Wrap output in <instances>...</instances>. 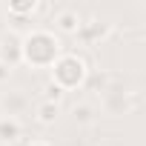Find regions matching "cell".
<instances>
[{
	"instance_id": "1",
	"label": "cell",
	"mask_w": 146,
	"mask_h": 146,
	"mask_svg": "<svg viewBox=\"0 0 146 146\" xmlns=\"http://www.w3.org/2000/svg\"><path fill=\"white\" fill-rule=\"evenodd\" d=\"M63 54L60 35L52 29H29L23 32V63L32 69H52V63Z\"/></svg>"
},
{
	"instance_id": "2",
	"label": "cell",
	"mask_w": 146,
	"mask_h": 146,
	"mask_svg": "<svg viewBox=\"0 0 146 146\" xmlns=\"http://www.w3.org/2000/svg\"><path fill=\"white\" fill-rule=\"evenodd\" d=\"M49 75H52L49 83H54L63 95L75 92V89H83L86 80H89V60L75 49H63V54L52 63Z\"/></svg>"
},
{
	"instance_id": "3",
	"label": "cell",
	"mask_w": 146,
	"mask_h": 146,
	"mask_svg": "<svg viewBox=\"0 0 146 146\" xmlns=\"http://www.w3.org/2000/svg\"><path fill=\"white\" fill-rule=\"evenodd\" d=\"M98 98H100L98 109H100L103 115H109V117L129 115V112L135 109V103H137V98H135L132 92H126V86H123V83H117L115 78H112V83H109V86H106Z\"/></svg>"
},
{
	"instance_id": "4",
	"label": "cell",
	"mask_w": 146,
	"mask_h": 146,
	"mask_svg": "<svg viewBox=\"0 0 146 146\" xmlns=\"http://www.w3.org/2000/svg\"><path fill=\"white\" fill-rule=\"evenodd\" d=\"M3 12H6V20H12V32H17L23 23H32L40 12H46V6L37 0H12L3 6Z\"/></svg>"
},
{
	"instance_id": "5",
	"label": "cell",
	"mask_w": 146,
	"mask_h": 146,
	"mask_svg": "<svg viewBox=\"0 0 146 146\" xmlns=\"http://www.w3.org/2000/svg\"><path fill=\"white\" fill-rule=\"evenodd\" d=\"M109 35H112V23L106 17H83V23H80L75 37L83 46H100L103 40H109Z\"/></svg>"
},
{
	"instance_id": "6",
	"label": "cell",
	"mask_w": 146,
	"mask_h": 146,
	"mask_svg": "<svg viewBox=\"0 0 146 146\" xmlns=\"http://www.w3.org/2000/svg\"><path fill=\"white\" fill-rule=\"evenodd\" d=\"M0 63H6L9 69H17L23 63V32L6 29L0 35Z\"/></svg>"
},
{
	"instance_id": "7",
	"label": "cell",
	"mask_w": 146,
	"mask_h": 146,
	"mask_svg": "<svg viewBox=\"0 0 146 146\" xmlns=\"http://www.w3.org/2000/svg\"><path fill=\"white\" fill-rule=\"evenodd\" d=\"M29 106H32V100L23 89H9V92L0 95V117L20 120V115H26Z\"/></svg>"
},
{
	"instance_id": "8",
	"label": "cell",
	"mask_w": 146,
	"mask_h": 146,
	"mask_svg": "<svg viewBox=\"0 0 146 146\" xmlns=\"http://www.w3.org/2000/svg\"><path fill=\"white\" fill-rule=\"evenodd\" d=\"M54 35H78L80 23H83V15L78 9H72V6H63L54 12Z\"/></svg>"
},
{
	"instance_id": "9",
	"label": "cell",
	"mask_w": 146,
	"mask_h": 146,
	"mask_svg": "<svg viewBox=\"0 0 146 146\" xmlns=\"http://www.w3.org/2000/svg\"><path fill=\"white\" fill-rule=\"evenodd\" d=\"M69 112H72V120H75L78 126H92V123L100 117V109H98L95 100H78Z\"/></svg>"
},
{
	"instance_id": "10",
	"label": "cell",
	"mask_w": 146,
	"mask_h": 146,
	"mask_svg": "<svg viewBox=\"0 0 146 146\" xmlns=\"http://www.w3.org/2000/svg\"><path fill=\"white\" fill-rule=\"evenodd\" d=\"M60 112H63V106L60 103H54V100H37V106H35V120L40 123V126H54V120L60 117Z\"/></svg>"
},
{
	"instance_id": "11",
	"label": "cell",
	"mask_w": 146,
	"mask_h": 146,
	"mask_svg": "<svg viewBox=\"0 0 146 146\" xmlns=\"http://www.w3.org/2000/svg\"><path fill=\"white\" fill-rule=\"evenodd\" d=\"M23 135V126L20 120H12V117H0V143H17Z\"/></svg>"
},
{
	"instance_id": "12",
	"label": "cell",
	"mask_w": 146,
	"mask_h": 146,
	"mask_svg": "<svg viewBox=\"0 0 146 146\" xmlns=\"http://www.w3.org/2000/svg\"><path fill=\"white\" fill-rule=\"evenodd\" d=\"M12 72H15V69H9L6 63H0V83H9V80H12Z\"/></svg>"
},
{
	"instance_id": "13",
	"label": "cell",
	"mask_w": 146,
	"mask_h": 146,
	"mask_svg": "<svg viewBox=\"0 0 146 146\" xmlns=\"http://www.w3.org/2000/svg\"><path fill=\"white\" fill-rule=\"evenodd\" d=\"M26 146H52L49 140H32V143H26Z\"/></svg>"
}]
</instances>
